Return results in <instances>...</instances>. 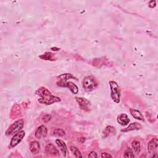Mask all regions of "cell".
<instances>
[{
	"instance_id": "6da1fadb",
	"label": "cell",
	"mask_w": 158,
	"mask_h": 158,
	"mask_svg": "<svg viewBox=\"0 0 158 158\" xmlns=\"http://www.w3.org/2000/svg\"><path fill=\"white\" fill-rule=\"evenodd\" d=\"M35 94L39 96L38 103L46 105H51L54 103H58L61 101V99L52 94V93L46 87H42L39 88L35 92Z\"/></svg>"
},
{
	"instance_id": "7a4b0ae2",
	"label": "cell",
	"mask_w": 158,
	"mask_h": 158,
	"mask_svg": "<svg viewBox=\"0 0 158 158\" xmlns=\"http://www.w3.org/2000/svg\"><path fill=\"white\" fill-rule=\"evenodd\" d=\"M109 84L111 88V99L115 103H119L121 100V90L115 81H110Z\"/></svg>"
},
{
	"instance_id": "3957f363",
	"label": "cell",
	"mask_w": 158,
	"mask_h": 158,
	"mask_svg": "<svg viewBox=\"0 0 158 158\" xmlns=\"http://www.w3.org/2000/svg\"><path fill=\"white\" fill-rule=\"evenodd\" d=\"M82 85L86 91L90 92L94 90L98 87V84L94 77L87 76L84 78Z\"/></svg>"
},
{
	"instance_id": "277c9868",
	"label": "cell",
	"mask_w": 158,
	"mask_h": 158,
	"mask_svg": "<svg viewBox=\"0 0 158 158\" xmlns=\"http://www.w3.org/2000/svg\"><path fill=\"white\" fill-rule=\"evenodd\" d=\"M24 124H25V122L24 118H20V119L14 122L9 127V129L6 132V135L7 136H11L20 132L24 128Z\"/></svg>"
},
{
	"instance_id": "5b68a950",
	"label": "cell",
	"mask_w": 158,
	"mask_h": 158,
	"mask_svg": "<svg viewBox=\"0 0 158 158\" xmlns=\"http://www.w3.org/2000/svg\"><path fill=\"white\" fill-rule=\"evenodd\" d=\"M25 136H26V132L22 130L15 133L13 135L12 138H11V140L10 142V147L14 148L17 145H18L24 139Z\"/></svg>"
},
{
	"instance_id": "8992f818",
	"label": "cell",
	"mask_w": 158,
	"mask_h": 158,
	"mask_svg": "<svg viewBox=\"0 0 158 158\" xmlns=\"http://www.w3.org/2000/svg\"><path fill=\"white\" fill-rule=\"evenodd\" d=\"M76 101L78 104L80 108L85 111H90L91 103L87 99L83 97H76Z\"/></svg>"
},
{
	"instance_id": "52a82bcc",
	"label": "cell",
	"mask_w": 158,
	"mask_h": 158,
	"mask_svg": "<svg viewBox=\"0 0 158 158\" xmlns=\"http://www.w3.org/2000/svg\"><path fill=\"white\" fill-rule=\"evenodd\" d=\"M56 84L57 86L68 88L70 91L74 94H77L78 93V87L74 83L71 82H59L57 81Z\"/></svg>"
},
{
	"instance_id": "ba28073f",
	"label": "cell",
	"mask_w": 158,
	"mask_h": 158,
	"mask_svg": "<svg viewBox=\"0 0 158 158\" xmlns=\"http://www.w3.org/2000/svg\"><path fill=\"white\" fill-rule=\"evenodd\" d=\"M48 135V129L47 127L44 125H42L40 126H39L35 133V137L38 139H42V138H46Z\"/></svg>"
},
{
	"instance_id": "9c48e42d",
	"label": "cell",
	"mask_w": 158,
	"mask_h": 158,
	"mask_svg": "<svg viewBox=\"0 0 158 158\" xmlns=\"http://www.w3.org/2000/svg\"><path fill=\"white\" fill-rule=\"evenodd\" d=\"M45 153L49 155V156H56L59 155V151L56 148V146L50 143L48 144L46 147H45Z\"/></svg>"
},
{
	"instance_id": "30bf717a",
	"label": "cell",
	"mask_w": 158,
	"mask_h": 158,
	"mask_svg": "<svg viewBox=\"0 0 158 158\" xmlns=\"http://www.w3.org/2000/svg\"><path fill=\"white\" fill-rule=\"evenodd\" d=\"M158 146V140L157 138H152L148 142V151L149 153L153 154L156 153Z\"/></svg>"
},
{
	"instance_id": "8fae6325",
	"label": "cell",
	"mask_w": 158,
	"mask_h": 158,
	"mask_svg": "<svg viewBox=\"0 0 158 158\" xmlns=\"http://www.w3.org/2000/svg\"><path fill=\"white\" fill-rule=\"evenodd\" d=\"M117 122L121 124L122 126H125L128 125L130 122V119L129 118V116L126 114H121L119 115L117 117Z\"/></svg>"
},
{
	"instance_id": "7c38bea8",
	"label": "cell",
	"mask_w": 158,
	"mask_h": 158,
	"mask_svg": "<svg viewBox=\"0 0 158 158\" xmlns=\"http://www.w3.org/2000/svg\"><path fill=\"white\" fill-rule=\"evenodd\" d=\"M56 143L57 145L58 148L60 149V150L62 152L63 156L64 157H66V154L67 153V145H66V143L61 139H56Z\"/></svg>"
},
{
	"instance_id": "4fadbf2b",
	"label": "cell",
	"mask_w": 158,
	"mask_h": 158,
	"mask_svg": "<svg viewBox=\"0 0 158 158\" xmlns=\"http://www.w3.org/2000/svg\"><path fill=\"white\" fill-rule=\"evenodd\" d=\"M142 129V125L138 122H133L132 124H130L127 128L121 130L122 132H128L133 130H140Z\"/></svg>"
},
{
	"instance_id": "5bb4252c",
	"label": "cell",
	"mask_w": 158,
	"mask_h": 158,
	"mask_svg": "<svg viewBox=\"0 0 158 158\" xmlns=\"http://www.w3.org/2000/svg\"><path fill=\"white\" fill-rule=\"evenodd\" d=\"M130 112L132 115V117H133L135 118H136V119H138L141 121H145L144 117L140 111L135 109H130Z\"/></svg>"
},
{
	"instance_id": "9a60e30c",
	"label": "cell",
	"mask_w": 158,
	"mask_h": 158,
	"mask_svg": "<svg viewBox=\"0 0 158 158\" xmlns=\"http://www.w3.org/2000/svg\"><path fill=\"white\" fill-rule=\"evenodd\" d=\"M57 81L59 82H67L69 79H75V80H77V79L71 74H63L60 75H59L57 77Z\"/></svg>"
},
{
	"instance_id": "2e32d148",
	"label": "cell",
	"mask_w": 158,
	"mask_h": 158,
	"mask_svg": "<svg viewBox=\"0 0 158 158\" xmlns=\"http://www.w3.org/2000/svg\"><path fill=\"white\" fill-rule=\"evenodd\" d=\"M30 149L33 154H38L40 151V145L37 141H32L30 143Z\"/></svg>"
},
{
	"instance_id": "e0dca14e",
	"label": "cell",
	"mask_w": 158,
	"mask_h": 158,
	"mask_svg": "<svg viewBox=\"0 0 158 158\" xmlns=\"http://www.w3.org/2000/svg\"><path fill=\"white\" fill-rule=\"evenodd\" d=\"M39 57L43 59V60H46V61H54L56 59L54 54L50 52H46L45 54L40 56Z\"/></svg>"
},
{
	"instance_id": "ac0fdd59",
	"label": "cell",
	"mask_w": 158,
	"mask_h": 158,
	"mask_svg": "<svg viewBox=\"0 0 158 158\" xmlns=\"http://www.w3.org/2000/svg\"><path fill=\"white\" fill-rule=\"evenodd\" d=\"M114 130V127L112 126H107L103 132V137L105 138L109 136L111 134H113Z\"/></svg>"
},
{
	"instance_id": "d6986e66",
	"label": "cell",
	"mask_w": 158,
	"mask_h": 158,
	"mask_svg": "<svg viewBox=\"0 0 158 158\" xmlns=\"http://www.w3.org/2000/svg\"><path fill=\"white\" fill-rule=\"evenodd\" d=\"M132 148H133L134 151L136 154L140 153V152L141 151V145H140V143L139 142H138L137 140L133 141L132 143Z\"/></svg>"
},
{
	"instance_id": "ffe728a7",
	"label": "cell",
	"mask_w": 158,
	"mask_h": 158,
	"mask_svg": "<svg viewBox=\"0 0 158 158\" xmlns=\"http://www.w3.org/2000/svg\"><path fill=\"white\" fill-rule=\"evenodd\" d=\"M70 149L76 157H82V155L81 152L77 147H75L74 146H71L70 147Z\"/></svg>"
},
{
	"instance_id": "44dd1931",
	"label": "cell",
	"mask_w": 158,
	"mask_h": 158,
	"mask_svg": "<svg viewBox=\"0 0 158 158\" xmlns=\"http://www.w3.org/2000/svg\"><path fill=\"white\" fill-rule=\"evenodd\" d=\"M53 134L57 136H64L66 135V132L61 129H56L53 131Z\"/></svg>"
},
{
	"instance_id": "7402d4cb",
	"label": "cell",
	"mask_w": 158,
	"mask_h": 158,
	"mask_svg": "<svg viewBox=\"0 0 158 158\" xmlns=\"http://www.w3.org/2000/svg\"><path fill=\"white\" fill-rule=\"evenodd\" d=\"M124 156L125 157H134L133 150L130 148H127L124 152Z\"/></svg>"
},
{
	"instance_id": "603a6c76",
	"label": "cell",
	"mask_w": 158,
	"mask_h": 158,
	"mask_svg": "<svg viewBox=\"0 0 158 158\" xmlns=\"http://www.w3.org/2000/svg\"><path fill=\"white\" fill-rule=\"evenodd\" d=\"M51 115H50V114H46V115H45L43 117H42V121L45 123V124H46V123H48V122H49L50 121H51Z\"/></svg>"
},
{
	"instance_id": "cb8c5ba5",
	"label": "cell",
	"mask_w": 158,
	"mask_h": 158,
	"mask_svg": "<svg viewBox=\"0 0 158 158\" xmlns=\"http://www.w3.org/2000/svg\"><path fill=\"white\" fill-rule=\"evenodd\" d=\"M148 6L149 8H154L156 7V1H154V0H152V1H150L149 2V4H148Z\"/></svg>"
},
{
	"instance_id": "d4e9b609",
	"label": "cell",
	"mask_w": 158,
	"mask_h": 158,
	"mask_svg": "<svg viewBox=\"0 0 158 158\" xmlns=\"http://www.w3.org/2000/svg\"><path fill=\"white\" fill-rule=\"evenodd\" d=\"M101 156L102 158H108V157H112L111 154H109V153H105H105H102Z\"/></svg>"
},
{
	"instance_id": "484cf974",
	"label": "cell",
	"mask_w": 158,
	"mask_h": 158,
	"mask_svg": "<svg viewBox=\"0 0 158 158\" xmlns=\"http://www.w3.org/2000/svg\"><path fill=\"white\" fill-rule=\"evenodd\" d=\"M88 157H98L97 153L94 151H91L88 154Z\"/></svg>"
},
{
	"instance_id": "4316f807",
	"label": "cell",
	"mask_w": 158,
	"mask_h": 158,
	"mask_svg": "<svg viewBox=\"0 0 158 158\" xmlns=\"http://www.w3.org/2000/svg\"><path fill=\"white\" fill-rule=\"evenodd\" d=\"M51 50H53V51H55L60 50V49H59V48H51Z\"/></svg>"
}]
</instances>
